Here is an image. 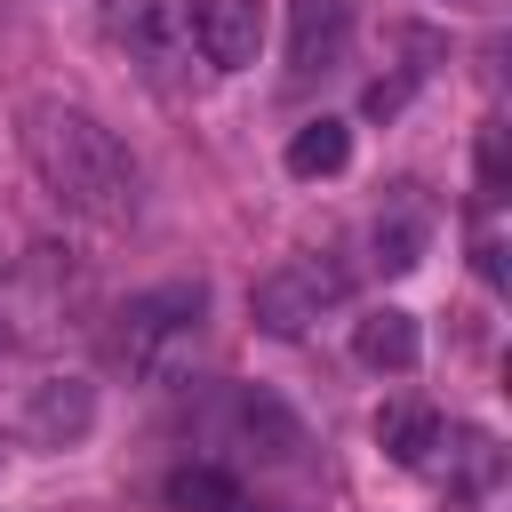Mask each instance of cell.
<instances>
[{"instance_id":"cell-1","label":"cell","mask_w":512,"mask_h":512,"mask_svg":"<svg viewBox=\"0 0 512 512\" xmlns=\"http://www.w3.org/2000/svg\"><path fill=\"white\" fill-rule=\"evenodd\" d=\"M16 144H24L32 176L48 184V200L72 208L80 224L128 232V224L144 216V168H136V152H128L88 104L32 96V104L16 112Z\"/></svg>"},{"instance_id":"cell-2","label":"cell","mask_w":512,"mask_h":512,"mask_svg":"<svg viewBox=\"0 0 512 512\" xmlns=\"http://www.w3.org/2000/svg\"><path fill=\"white\" fill-rule=\"evenodd\" d=\"M200 336H208V280H160L112 312L104 344H112V368H128V384H176Z\"/></svg>"},{"instance_id":"cell-3","label":"cell","mask_w":512,"mask_h":512,"mask_svg":"<svg viewBox=\"0 0 512 512\" xmlns=\"http://www.w3.org/2000/svg\"><path fill=\"white\" fill-rule=\"evenodd\" d=\"M344 296H352V264H344V248H304V256L272 264V272L248 288V320H256L264 336L296 344V336H312V320H328Z\"/></svg>"},{"instance_id":"cell-4","label":"cell","mask_w":512,"mask_h":512,"mask_svg":"<svg viewBox=\"0 0 512 512\" xmlns=\"http://www.w3.org/2000/svg\"><path fill=\"white\" fill-rule=\"evenodd\" d=\"M112 40L144 72H168L192 48V0H112Z\"/></svg>"},{"instance_id":"cell-5","label":"cell","mask_w":512,"mask_h":512,"mask_svg":"<svg viewBox=\"0 0 512 512\" xmlns=\"http://www.w3.org/2000/svg\"><path fill=\"white\" fill-rule=\"evenodd\" d=\"M192 48L208 72H248L264 56V0H192Z\"/></svg>"},{"instance_id":"cell-6","label":"cell","mask_w":512,"mask_h":512,"mask_svg":"<svg viewBox=\"0 0 512 512\" xmlns=\"http://www.w3.org/2000/svg\"><path fill=\"white\" fill-rule=\"evenodd\" d=\"M88 424H96V384H80V376H40V384L24 392V440H32V448H72V440H88Z\"/></svg>"},{"instance_id":"cell-7","label":"cell","mask_w":512,"mask_h":512,"mask_svg":"<svg viewBox=\"0 0 512 512\" xmlns=\"http://www.w3.org/2000/svg\"><path fill=\"white\" fill-rule=\"evenodd\" d=\"M352 48V0H288V72H336Z\"/></svg>"},{"instance_id":"cell-8","label":"cell","mask_w":512,"mask_h":512,"mask_svg":"<svg viewBox=\"0 0 512 512\" xmlns=\"http://www.w3.org/2000/svg\"><path fill=\"white\" fill-rule=\"evenodd\" d=\"M352 360L376 368V376H408V368L424 360V328H416V312H400V304L360 312V320H352Z\"/></svg>"},{"instance_id":"cell-9","label":"cell","mask_w":512,"mask_h":512,"mask_svg":"<svg viewBox=\"0 0 512 512\" xmlns=\"http://www.w3.org/2000/svg\"><path fill=\"white\" fill-rule=\"evenodd\" d=\"M232 440L256 448V456H272V464H296L304 456V424L272 392H232Z\"/></svg>"},{"instance_id":"cell-10","label":"cell","mask_w":512,"mask_h":512,"mask_svg":"<svg viewBox=\"0 0 512 512\" xmlns=\"http://www.w3.org/2000/svg\"><path fill=\"white\" fill-rule=\"evenodd\" d=\"M440 416L424 408V400H392V408H376V448L392 456V464H408V472H424L432 456H440Z\"/></svg>"},{"instance_id":"cell-11","label":"cell","mask_w":512,"mask_h":512,"mask_svg":"<svg viewBox=\"0 0 512 512\" xmlns=\"http://www.w3.org/2000/svg\"><path fill=\"white\" fill-rule=\"evenodd\" d=\"M160 488H168L176 512H240V504H248V488H240L224 464H176Z\"/></svg>"},{"instance_id":"cell-12","label":"cell","mask_w":512,"mask_h":512,"mask_svg":"<svg viewBox=\"0 0 512 512\" xmlns=\"http://www.w3.org/2000/svg\"><path fill=\"white\" fill-rule=\"evenodd\" d=\"M352 160V128L344 120H304L288 136V176H336Z\"/></svg>"},{"instance_id":"cell-13","label":"cell","mask_w":512,"mask_h":512,"mask_svg":"<svg viewBox=\"0 0 512 512\" xmlns=\"http://www.w3.org/2000/svg\"><path fill=\"white\" fill-rule=\"evenodd\" d=\"M424 256V208L416 200H392L376 216V272H408Z\"/></svg>"},{"instance_id":"cell-14","label":"cell","mask_w":512,"mask_h":512,"mask_svg":"<svg viewBox=\"0 0 512 512\" xmlns=\"http://www.w3.org/2000/svg\"><path fill=\"white\" fill-rule=\"evenodd\" d=\"M472 272L488 288H504V232H496V200L480 192V216H472Z\"/></svg>"},{"instance_id":"cell-15","label":"cell","mask_w":512,"mask_h":512,"mask_svg":"<svg viewBox=\"0 0 512 512\" xmlns=\"http://www.w3.org/2000/svg\"><path fill=\"white\" fill-rule=\"evenodd\" d=\"M448 8H480V0H448Z\"/></svg>"}]
</instances>
